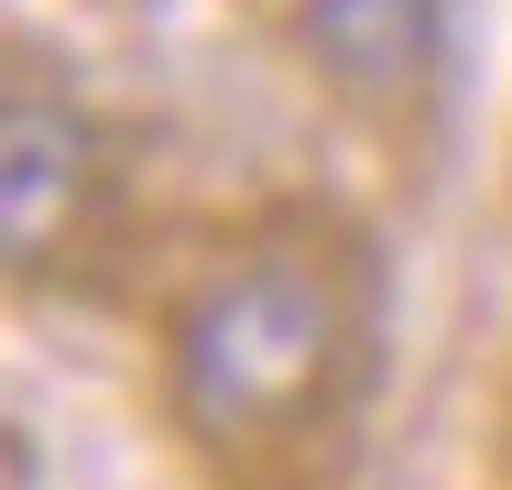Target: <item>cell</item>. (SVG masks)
Masks as SVG:
<instances>
[{
  "mask_svg": "<svg viewBox=\"0 0 512 490\" xmlns=\"http://www.w3.org/2000/svg\"><path fill=\"white\" fill-rule=\"evenodd\" d=\"M382 349V251L327 207H262L164 305V414L207 490H349Z\"/></svg>",
  "mask_w": 512,
  "mask_h": 490,
  "instance_id": "obj_1",
  "label": "cell"
},
{
  "mask_svg": "<svg viewBox=\"0 0 512 490\" xmlns=\"http://www.w3.org/2000/svg\"><path fill=\"white\" fill-rule=\"evenodd\" d=\"M273 33H284V55L338 109L393 120V109H425L436 98L458 0H273Z\"/></svg>",
  "mask_w": 512,
  "mask_h": 490,
  "instance_id": "obj_3",
  "label": "cell"
},
{
  "mask_svg": "<svg viewBox=\"0 0 512 490\" xmlns=\"http://www.w3.org/2000/svg\"><path fill=\"white\" fill-rule=\"evenodd\" d=\"M99 207H109V131L88 88L11 44V98H0V240H11V273L22 284H55L88 262L99 240Z\"/></svg>",
  "mask_w": 512,
  "mask_h": 490,
  "instance_id": "obj_2",
  "label": "cell"
},
{
  "mask_svg": "<svg viewBox=\"0 0 512 490\" xmlns=\"http://www.w3.org/2000/svg\"><path fill=\"white\" fill-rule=\"evenodd\" d=\"M502 480H512V382H502Z\"/></svg>",
  "mask_w": 512,
  "mask_h": 490,
  "instance_id": "obj_4",
  "label": "cell"
}]
</instances>
